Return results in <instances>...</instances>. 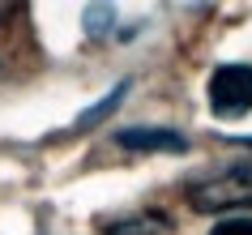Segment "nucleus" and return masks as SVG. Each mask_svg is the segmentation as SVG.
Returning <instances> with one entry per match:
<instances>
[{
  "instance_id": "1",
  "label": "nucleus",
  "mask_w": 252,
  "mask_h": 235,
  "mask_svg": "<svg viewBox=\"0 0 252 235\" xmlns=\"http://www.w3.org/2000/svg\"><path fill=\"white\" fill-rule=\"evenodd\" d=\"M184 197L201 214H226L231 218L235 209L252 205V158H235V163H222L205 175H192L184 184Z\"/></svg>"
},
{
  "instance_id": "2",
  "label": "nucleus",
  "mask_w": 252,
  "mask_h": 235,
  "mask_svg": "<svg viewBox=\"0 0 252 235\" xmlns=\"http://www.w3.org/2000/svg\"><path fill=\"white\" fill-rule=\"evenodd\" d=\"M205 99H210V111L218 120L248 116L252 111V65H239V60L218 65L205 81Z\"/></svg>"
},
{
  "instance_id": "3",
  "label": "nucleus",
  "mask_w": 252,
  "mask_h": 235,
  "mask_svg": "<svg viewBox=\"0 0 252 235\" xmlns=\"http://www.w3.org/2000/svg\"><path fill=\"white\" fill-rule=\"evenodd\" d=\"M111 141L120 150H133V154H184L188 137L180 129H162V124H128V129H116Z\"/></svg>"
},
{
  "instance_id": "4",
  "label": "nucleus",
  "mask_w": 252,
  "mask_h": 235,
  "mask_svg": "<svg viewBox=\"0 0 252 235\" xmlns=\"http://www.w3.org/2000/svg\"><path fill=\"white\" fill-rule=\"evenodd\" d=\"M171 227V222L162 218V214H124V218H103L98 222V231L103 235H162Z\"/></svg>"
},
{
  "instance_id": "5",
  "label": "nucleus",
  "mask_w": 252,
  "mask_h": 235,
  "mask_svg": "<svg viewBox=\"0 0 252 235\" xmlns=\"http://www.w3.org/2000/svg\"><path fill=\"white\" fill-rule=\"evenodd\" d=\"M128 90H133V81H116V86H111V90H107L103 99H98V103H94V107H86V111H81V116L73 120V129H94L98 120H107L111 111H116V107H120V99H124Z\"/></svg>"
},
{
  "instance_id": "6",
  "label": "nucleus",
  "mask_w": 252,
  "mask_h": 235,
  "mask_svg": "<svg viewBox=\"0 0 252 235\" xmlns=\"http://www.w3.org/2000/svg\"><path fill=\"white\" fill-rule=\"evenodd\" d=\"M81 22H86V34L90 39H111V30L120 22V9L116 4H86L81 9Z\"/></svg>"
},
{
  "instance_id": "7",
  "label": "nucleus",
  "mask_w": 252,
  "mask_h": 235,
  "mask_svg": "<svg viewBox=\"0 0 252 235\" xmlns=\"http://www.w3.org/2000/svg\"><path fill=\"white\" fill-rule=\"evenodd\" d=\"M210 235H252V218H248V214H231V218H218Z\"/></svg>"
},
{
  "instance_id": "8",
  "label": "nucleus",
  "mask_w": 252,
  "mask_h": 235,
  "mask_svg": "<svg viewBox=\"0 0 252 235\" xmlns=\"http://www.w3.org/2000/svg\"><path fill=\"white\" fill-rule=\"evenodd\" d=\"M226 141H235V145H252V137H226Z\"/></svg>"
}]
</instances>
